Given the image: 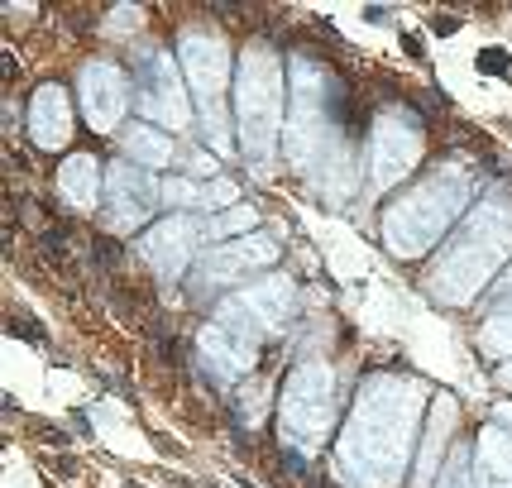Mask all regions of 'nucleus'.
<instances>
[{"mask_svg": "<svg viewBox=\"0 0 512 488\" xmlns=\"http://www.w3.org/2000/svg\"><path fill=\"white\" fill-rule=\"evenodd\" d=\"M240 106H245L249 149H254V154H268V144H273V111H278V72H273V63H264L259 53L245 63Z\"/></svg>", "mask_w": 512, "mask_h": 488, "instance_id": "obj_1", "label": "nucleus"}, {"mask_svg": "<svg viewBox=\"0 0 512 488\" xmlns=\"http://www.w3.org/2000/svg\"><path fill=\"white\" fill-rule=\"evenodd\" d=\"M326 426H331V388H326V374H321V369H307L288 393V431L297 441L312 445Z\"/></svg>", "mask_w": 512, "mask_h": 488, "instance_id": "obj_2", "label": "nucleus"}, {"mask_svg": "<svg viewBox=\"0 0 512 488\" xmlns=\"http://www.w3.org/2000/svg\"><path fill=\"white\" fill-rule=\"evenodd\" d=\"M446 221V206L436 201V192H417V201H402L398 211L388 216V235H393V249L402 254H412V249H422V244L436 240V230Z\"/></svg>", "mask_w": 512, "mask_h": 488, "instance_id": "obj_3", "label": "nucleus"}, {"mask_svg": "<svg viewBox=\"0 0 512 488\" xmlns=\"http://www.w3.org/2000/svg\"><path fill=\"white\" fill-rule=\"evenodd\" d=\"M82 111H87L91 130H111L120 111H125V77L111 63H91L82 72Z\"/></svg>", "mask_w": 512, "mask_h": 488, "instance_id": "obj_4", "label": "nucleus"}, {"mask_svg": "<svg viewBox=\"0 0 512 488\" xmlns=\"http://www.w3.org/2000/svg\"><path fill=\"white\" fill-rule=\"evenodd\" d=\"M154 182L144 178L134 163H120L111 168V221L115 225H139L149 211H154Z\"/></svg>", "mask_w": 512, "mask_h": 488, "instance_id": "obj_5", "label": "nucleus"}, {"mask_svg": "<svg viewBox=\"0 0 512 488\" xmlns=\"http://www.w3.org/2000/svg\"><path fill=\"white\" fill-rule=\"evenodd\" d=\"M144 249H149V259L158 264L163 278H178L182 264H187V254H192V221H187V216H173V221L154 225V230L144 235Z\"/></svg>", "mask_w": 512, "mask_h": 488, "instance_id": "obj_6", "label": "nucleus"}, {"mask_svg": "<svg viewBox=\"0 0 512 488\" xmlns=\"http://www.w3.org/2000/svg\"><path fill=\"white\" fill-rule=\"evenodd\" d=\"M144 115L149 120H168V125L187 120L182 87H178V77H173V67H168V58H154V82L144 87Z\"/></svg>", "mask_w": 512, "mask_h": 488, "instance_id": "obj_7", "label": "nucleus"}, {"mask_svg": "<svg viewBox=\"0 0 512 488\" xmlns=\"http://www.w3.org/2000/svg\"><path fill=\"white\" fill-rule=\"evenodd\" d=\"M182 58H187L192 87H197L201 96H216V91H221L225 67H230V58H225V48H221V44H211V39H187Z\"/></svg>", "mask_w": 512, "mask_h": 488, "instance_id": "obj_8", "label": "nucleus"}, {"mask_svg": "<svg viewBox=\"0 0 512 488\" xmlns=\"http://www.w3.org/2000/svg\"><path fill=\"white\" fill-rule=\"evenodd\" d=\"M374 178L379 182H393L412 168V154H417V139L402 130V125H383L379 130V144H374Z\"/></svg>", "mask_w": 512, "mask_h": 488, "instance_id": "obj_9", "label": "nucleus"}, {"mask_svg": "<svg viewBox=\"0 0 512 488\" xmlns=\"http://www.w3.org/2000/svg\"><path fill=\"white\" fill-rule=\"evenodd\" d=\"M29 115H34V139H39L44 149H53V144H63L67 139V96H63V87L39 91L34 106H29Z\"/></svg>", "mask_w": 512, "mask_h": 488, "instance_id": "obj_10", "label": "nucleus"}, {"mask_svg": "<svg viewBox=\"0 0 512 488\" xmlns=\"http://www.w3.org/2000/svg\"><path fill=\"white\" fill-rule=\"evenodd\" d=\"M201 350H206V359L216 364V374H221V378H240L249 369V359H254V355H249V340L221 331V326H211V331H206Z\"/></svg>", "mask_w": 512, "mask_h": 488, "instance_id": "obj_11", "label": "nucleus"}, {"mask_svg": "<svg viewBox=\"0 0 512 488\" xmlns=\"http://www.w3.org/2000/svg\"><path fill=\"white\" fill-rule=\"evenodd\" d=\"M58 187H63V197L72 201V206H91V201H96V163H91L87 154L67 158L63 173H58Z\"/></svg>", "mask_w": 512, "mask_h": 488, "instance_id": "obj_12", "label": "nucleus"}, {"mask_svg": "<svg viewBox=\"0 0 512 488\" xmlns=\"http://www.w3.org/2000/svg\"><path fill=\"white\" fill-rule=\"evenodd\" d=\"M273 254H278V244L268 240V235H249V240H240L235 249H221V254L211 259V268H216V273H225V268H264Z\"/></svg>", "mask_w": 512, "mask_h": 488, "instance_id": "obj_13", "label": "nucleus"}, {"mask_svg": "<svg viewBox=\"0 0 512 488\" xmlns=\"http://www.w3.org/2000/svg\"><path fill=\"white\" fill-rule=\"evenodd\" d=\"M125 149H130V158L144 163V168H163V163L173 158V144H168L163 134H154V125H134V130L125 134Z\"/></svg>", "mask_w": 512, "mask_h": 488, "instance_id": "obj_14", "label": "nucleus"}, {"mask_svg": "<svg viewBox=\"0 0 512 488\" xmlns=\"http://www.w3.org/2000/svg\"><path fill=\"white\" fill-rule=\"evenodd\" d=\"M479 460H484V474L493 479V488L512 484V436L489 431V436L479 441Z\"/></svg>", "mask_w": 512, "mask_h": 488, "instance_id": "obj_15", "label": "nucleus"}, {"mask_svg": "<svg viewBox=\"0 0 512 488\" xmlns=\"http://www.w3.org/2000/svg\"><path fill=\"white\" fill-rule=\"evenodd\" d=\"M249 225H254V211H235V216H221V221L211 225V235H216V240H225V235H230V230H249Z\"/></svg>", "mask_w": 512, "mask_h": 488, "instance_id": "obj_16", "label": "nucleus"}, {"mask_svg": "<svg viewBox=\"0 0 512 488\" xmlns=\"http://www.w3.org/2000/svg\"><path fill=\"white\" fill-rule=\"evenodd\" d=\"M489 345H498V350H512V316H503V321H493L489 331Z\"/></svg>", "mask_w": 512, "mask_h": 488, "instance_id": "obj_17", "label": "nucleus"}, {"mask_svg": "<svg viewBox=\"0 0 512 488\" xmlns=\"http://www.w3.org/2000/svg\"><path fill=\"white\" fill-rule=\"evenodd\" d=\"M479 72H508V53H498V48H484V53H479Z\"/></svg>", "mask_w": 512, "mask_h": 488, "instance_id": "obj_18", "label": "nucleus"}, {"mask_svg": "<svg viewBox=\"0 0 512 488\" xmlns=\"http://www.w3.org/2000/svg\"><path fill=\"white\" fill-rule=\"evenodd\" d=\"M441 488H469V469H465V455L460 460H450V474H446V484Z\"/></svg>", "mask_w": 512, "mask_h": 488, "instance_id": "obj_19", "label": "nucleus"}, {"mask_svg": "<svg viewBox=\"0 0 512 488\" xmlns=\"http://www.w3.org/2000/svg\"><path fill=\"white\" fill-rule=\"evenodd\" d=\"M163 192H168V201H197L201 197L197 187H187V182H168Z\"/></svg>", "mask_w": 512, "mask_h": 488, "instance_id": "obj_20", "label": "nucleus"}]
</instances>
